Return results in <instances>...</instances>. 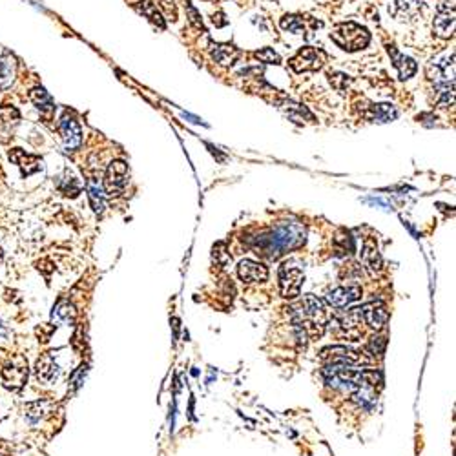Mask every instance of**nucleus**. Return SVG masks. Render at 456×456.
Returning a JSON list of instances; mask_svg holds the SVG:
<instances>
[{
  "mask_svg": "<svg viewBox=\"0 0 456 456\" xmlns=\"http://www.w3.org/2000/svg\"><path fill=\"white\" fill-rule=\"evenodd\" d=\"M305 236L307 230L303 225L287 221V223L274 227L269 232L260 234L254 239V247L267 258H278L285 250L296 249V247L305 243Z\"/></svg>",
  "mask_w": 456,
  "mask_h": 456,
  "instance_id": "f257e3e1",
  "label": "nucleus"
},
{
  "mask_svg": "<svg viewBox=\"0 0 456 456\" xmlns=\"http://www.w3.org/2000/svg\"><path fill=\"white\" fill-rule=\"evenodd\" d=\"M294 316V325L298 331V336H323L327 325H329V312L325 309V301L318 300L316 296L307 294L303 301L292 309Z\"/></svg>",
  "mask_w": 456,
  "mask_h": 456,
  "instance_id": "f03ea898",
  "label": "nucleus"
},
{
  "mask_svg": "<svg viewBox=\"0 0 456 456\" xmlns=\"http://www.w3.org/2000/svg\"><path fill=\"white\" fill-rule=\"evenodd\" d=\"M331 39L345 52H358L371 42V33L356 22H343L331 33Z\"/></svg>",
  "mask_w": 456,
  "mask_h": 456,
  "instance_id": "7ed1b4c3",
  "label": "nucleus"
},
{
  "mask_svg": "<svg viewBox=\"0 0 456 456\" xmlns=\"http://www.w3.org/2000/svg\"><path fill=\"white\" fill-rule=\"evenodd\" d=\"M320 358L327 362V365H343V367H353V365H362V363H371V358L362 351H354L345 345H334V347H325L320 353Z\"/></svg>",
  "mask_w": 456,
  "mask_h": 456,
  "instance_id": "20e7f679",
  "label": "nucleus"
},
{
  "mask_svg": "<svg viewBox=\"0 0 456 456\" xmlns=\"http://www.w3.org/2000/svg\"><path fill=\"white\" fill-rule=\"evenodd\" d=\"M28 380V360L21 354L11 356L2 367V382L8 389L21 391Z\"/></svg>",
  "mask_w": 456,
  "mask_h": 456,
  "instance_id": "39448f33",
  "label": "nucleus"
},
{
  "mask_svg": "<svg viewBox=\"0 0 456 456\" xmlns=\"http://www.w3.org/2000/svg\"><path fill=\"white\" fill-rule=\"evenodd\" d=\"M327 61V55L318 48H303L291 59V68L296 73L318 72L322 70Z\"/></svg>",
  "mask_w": 456,
  "mask_h": 456,
  "instance_id": "423d86ee",
  "label": "nucleus"
},
{
  "mask_svg": "<svg viewBox=\"0 0 456 456\" xmlns=\"http://www.w3.org/2000/svg\"><path fill=\"white\" fill-rule=\"evenodd\" d=\"M303 280H305L303 270L298 269V267H292V265H289V263L283 265V267L280 269L281 296L287 298V300H294V298H298L301 292Z\"/></svg>",
  "mask_w": 456,
  "mask_h": 456,
  "instance_id": "0eeeda50",
  "label": "nucleus"
},
{
  "mask_svg": "<svg viewBox=\"0 0 456 456\" xmlns=\"http://www.w3.org/2000/svg\"><path fill=\"white\" fill-rule=\"evenodd\" d=\"M128 177H130V170L125 161L110 163L106 176H104V192L110 196H119L128 185Z\"/></svg>",
  "mask_w": 456,
  "mask_h": 456,
  "instance_id": "6e6552de",
  "label": "nucleus"
},
{
  "mask_svg": "<svg viewBox=\"0 0 456 456\" xmlns=\"http://www.w3.org/2000/svg\"><path fill=\"white\" fill-rule=\"evenodd\" d=\"M362 309L356 307V309H351L343 314L340 320L336 322V329L340 338L343 340H349V342H358L362 338Z\"/></svg>",
  "mask_w": 456,
  "mask_h": 456,
  "instance_id": "1a4fd4ad",
  "label": "nucleus"
},
{
  "mask_svg": "<svg viewBox=\"0 0 456 456\" xmlns=\"http://www.w3.org/2000/svg\"><path fill=\"white\" fill-rule=\"evenodd\" d=\"M453 2L455 0L444 2L436 10L433 30H435L436 37H440V39H451L455 35V4Z\"/></svg>",
  "mask_w": 456,
  "mask_h": 456,
  "instance_id": "9d476101",
  "label": "nucleus"
},
{
  "mask_svg": "<svg viewBox=\"0 0 456 456\" xmlns=\"http://www.w3.org/2000/svg\"><path fill=\"white\" fill-rule=\"evenodd\" d=\"M362 318L365 325H369L374 331H382L387 325L389 311L382 301H371V303L362 307Z\"/></svg>",
  "mask_w": 456,
  "mask_h": 456,
  "instance_id": "9b49d317",
  "label": "nucleus"
},
{
  "mask_svg": "<svg viewBox=\"0 0 456 456\" xmlns=\"http://www.w3.org/2000/svg\"><path fill=\"white\" fill-rule=\"evenodd\" d=\"M238 276L243 283H263L269 280V269L263 263L252 260H243L238 265Z\"/></svg>",
  "mask_w": 456,
  "mask_h": 456,
  "instance_id": "f8f14e48",
  "label": "nucleus"
},
{
  "mask_svg": "<svg viewBox=\"0 0 456 456\" xmlns=\"http://www.w3.org/2000/svg\"><path fill=\"white\" fill-rule=\"evenodd\" d=\"M59 130H61L64 146H66L68 150H77L81 143H83V132H81V126H79L77 121L66 114L61 119Z\"/></svg>",
  "mask_w": 456,
  "mask_h": 456,
  "instance_id": "ddd939ff",
  "label": "nucleus"
},
{
  "mask_svg": "<svg viewBox=\"0 0 456 456\" xmlns=\"http://www.w3.org/2000/svg\"><path fill=\"white\" fill-rule=\"evenodd\" d=\"M429 77L435 81V84H449L455 83V53L451 57H444L429 66Z\"/></svg>",
  "mask_w": 456,
  "mask_h": 456,
  "instance_id": "4468645a",
  "label": "nucleus"
},
{
  "mask_svg": "<svg viewBox=\"0 0 456 456\" xmlns=\"http://www.w3.org/2000/svg\"><path fill=\"white\" fill-rule=\"evenodd\" d=\"M362 296V287L351 285V287H338L334 291L327 294L325 301L334 309H343V307L351 305L353 301H356Z\"/></svg>",
  "mask_w": 456,
  "mask_h": 456,
  "instance_id": "2eb2a0df",
  "label": "nucleus"
},
{
  "mask_svg": "<svg viewBox=\"0 0 456 456\" xmlns=\"http://www.w3.org/2000/svg\"><path fill=\"white\" fill-rule=\"evenodd\" d=\"M59 374H61V369H59V365L55 363V360H53V354H42L35 367L37 380H39L41 384H53V382L59 378Z\"/></svg>",
  "mask_w": 456,
  "mask_h": 456,
  "instance_id": "dca6fc26",
  "label": "nucleus"
},
{
  "mask_svg": "<svg viewBox=\"0 0 456 456\" xmlns=\"http://www.w3.org/2000/svg\"><path fill=\"white\" fill-rule=\"evenodd\" d=\"M363 267L371 276H376L382 270L384 263H382V256L378 252V245L374 239H367L362 249V256H360Z\"/></svg>",
  "mask_w": 456,
  "mask_h": 456,
  "instance_id": "f3484780",
  "label": "nucleus"
},
{
  "mask_svg": "<svg viewBox=\"0 0 456 456\" xmlns=\"http://www.w3.org/2000/svg\"><path fill=\"white\" fill-rule=\"evenodd\" d=\"M10 159L15 165H19V168L22 170V176H32L35 172L41 170V159L37 156H30L21 148H15L13 152H10Z\"/></svg>",
  "mask_w": 456,
  "mask_h": 456,
  "instance_id": "a211bd4d",
  "label": "nucleus"
},
{
  "mask_svg": "<svg viewBox=\"0 0 456 456\" xmlns=\"http://www.w3.org/2000/svg\"><path fill=\"white\" fill-rule=\"evenodd\" d=\"M30 101L35 104V108L41 112V115L46 121L52 119L53 112H55V104H53L52 95L48 94L44 88H33L30 92Z\"/></svg>",
  "mask_w": 456,
  "mask_h": 456,
  "instance_id": "6ab92c4d",
  "label": "nucleus"
},
{
  "mask_svg": "<svg viewBox=\"0 0 456 456\" xmlns=\"http://www.w3.org/2000/svg\"><path fill=\"white\" fill-rule=\"evenodd\" d=\"M389 55L393 57V64L394 68L398 70V75L402 81H407L416 73V63L411 57L404 55V53L396 52L393 46L389 48Z\"/></svg>",
  "mask_w": 456,
  "mask_h": 456,
  "instance_id": "aec40b11",
  "label": "nucleus"
},
{
  "mask_svg": "<svg viewBox=\"0 0 456 456\" xmlns=\"http://www.w3.org/2000/svg\"><path fill=\"white\" fill-rule=\"evenodd\" d=\"M365 117L374 123H391L398 117V112L394 108L393 104H371L365 112Z\"/></svg>",
  "mask_w": 456,
  "mask_h": 456,
  "instance_id": "412c9836",
  "label": "nucleus"
},
{
  "mask_svg": "<svg viewBox=\"0 0 456 456\" xmlns=\"http://www.w3.org/2000/svg\"><path fill=\"white\" fill-rule=\"evenodd\" d=\"M212 59L221 66H232L239 59V50L232 44H216L210 52Z\"/></svg>",
  "mask_w": 456,
  "mask_h": 456,
  "instance_id": "4be33fe9",
  "label": "nucleus"
},
{
  "mask_svg": "<svg viewBox=\"0 0 456 456\" xmlns=\"http://www.w3.org/2000/svg\"><path fill=\"white\" fill-rule=\"evenodd\" d=\"M15 81V61L6 53L0 59V90H8Z\"/></svg>",
  "mask_w": 456,
  "mask_h": 456,
  "instance_id": "5701e85b",
  "label": "nucleus"
},
{
  "mask_svg": "<svg viewBox=\"0 0 456 456\" xmlns=\"http://www.w3.org/2000/svg\"><path fill=\"white\" fill-rule=\"evenodd\" d=\"M88 197H90V205L94 208L95 214H103L104 208H106V203H104V192L101 185H99L95 179H90L88 181Z\"/></svg>",
  "mask_w": 456,
  "mask_h": 456,
  "instance_id": "b1692460",
  "label": "nucleus"
},
{
  "mask_svg": "<svg viewBox=\"0 0 456 456\" xmlns=\"http://www.w3.org/2000/svg\"><path fill=\"white\" fill-rule=\"evenodd\" d=\"M137 10H139L141 13L152 22V24H156V26L159 28H165V21H163L161 13H159V10H157V6L154 4V2H150V0H143V2L137 6Z\"/></svg>",
  "mask_w": 456,
  "mask_h": 456,
  "instance_id": "393cba45",
  "label": "nucleus"
},
{
  "mask_svg": "<svg viewBox=\"0 0 456 456\" xmlns=\"http://www.w3.org/2000/svg\"><path fill=\"white\" fill-rule=\"evenodd\" d=\"M53 320L64 323H73L75 320V307L68 301H61L55 309H53Z\"/></svg>",
  "mask_w": 456,
  "mask_h": 456,
  "instance_id": "a878e982",
  "label": "nucleus"
},
{
  "mask_svg": "<svg viewBox=\"0 0 456 456\" xmlns=\"http://www.w3.org/2000/svg\"><path fill=\"white\" fill-rule=\"evenodd\" d=\"M57 187L64 196L75 197L79 192H81V185H79V181L73 176H70L68 172L64 174V177H61V181H59Z\"/></svg>",
  "mask_w": 456,
  "mask_h": 456,
  "instance_id": "bb28decb",
  "label": "nucleus"
},
{
  "mask_svg": "<svg viewBox=\"0 0 456 456\" xmlns=\"http://www.w3.org/2000/svg\"><path fill=\"white\" fill-rule=\"evenodd\" d=\"M281 28L291 33H303L305 32V21L300 15H285L281 19Z\"/></svg>",
  "mask_w": 456,
  "mask_h": 456,
  "instance_id": "cd10ccee",
  "label": "nucleus"
},
{
  "mask_svg": "<svg viewBox=\"0 0 456 456\" xmlns=\"http://www.w3.org/2000/svg\"><path fill=\"white\" fill-rule=\"evenodd\" d=\"M285 112L289 114V117H291V119L296 121V123H301V121L305 119V117L309 121H314V117H312L311 112H309L305 106H301V104L287 103L285 104Z\"/></svg>",
  "mask_w": 456,
  "mask_h": 456,
  "instance_id": "c85d7f7f",
  "label": "nucleus"
},
{
  "mask_svg": "<svg viewBox=\"0 0 456 456\" xmlns=\"http://www.w3.org/2000/svg\"><path fill=\"white\" fill-rule=\"evenodd\" d=\"M254 57L265 64H280L281 63V57L274 52V50H272V48H263V50H260V52L254 53Z\"/></svg>",
  "mask_w": 456,
  "mask_h": 456,
  "instance_id": "c756f323",
  "label": "nucleus"
},
{
  "mask_svg": "<svg viewBox=\"0 0 456 456\" xmlns=\"http://www.w3.org/2000/svg\"><path fill=\"white\" fill-rule=\"evenodd\" d=\"M385 345H387V340L384 336H373L369 340L365 351L373 354V356H380V354H384Z\"/></svg>",
  "mask_w": 456,
  "mask_h": 456,
  "instance_id": "7c9ffc66",
  "label": "nucleus"
},
{
  "mask_svg": "<svg viewBox=\"0 0 456 456\" xmlns=\"http://www.w3.org/2000/svg\"><path fill=\"white\" fill-rule=\"evenodd\" d=\"M329 77H331L329 79L331 84L336 90H345L349 86V83H351V79H349L347 75H343V73H331Z\"/></svg>",
  "mask_w": 456,
  "mask_h": 456,
  "instance_id": "2f4dec72",
  "label": "nucleus"
},
{
  "mask_svg": "<svg viewBox=\"0 0 456 456\" xmlns=\"http://www.w3.org/2000/svg\"><path fill=\"white\" fill-rule=\"evenodd\" d=\"M161 10L165 11V15L168 17V21H176L177 19V10L174 0H161Z\"/></svg>",
  "mask_w": 456,
  "mask_h": 456,
  "instance_id": "473e14b6",
  "label": "nucleus"
},
{
  "mask_svg": "<svg viewBox=\"0 0 456 456\" xmlns=\"http://www.w3.org/2000/svg\"><path fill=\"white\" fill-rule=\"evenodd\" d=\"M187 13H188V17H190V24L196 26L197 30H203V22H201V19H199V13H197L196 8H194L190 2H187Z\"/></svg>",
  "mask_w": 456,
  "mask_h": 456,
  "instance_id": "72a5a7b5",
  "label": "nucleus"
},
{
  "mask_svg": "<svg viewBox=\"0 0 456 456\" xmlns=\"http://www.w3.org/2000/svg\"><path fill=\"white\" fill-rule=\"evenodd\" d=\"M6 336H8V329H6V325L2 323V320H0V342L6 340Z\"/></svg>",
  "mask_w": 456,
  "mask_h": 456,
  "instance_id": "f704fd0d",
  "label": "nucleus"
},
{
  "mask_svg": "<svg viewBox=\"0 0 456 456\" xmlns=\"http://www.w3.org/2000/svg\"><path fill=\"white\" fill-rule=\"evenodd\" d=\"M0 258H2V252H0Z\"/></svg>",
  "mask_w": 456,
  "mask_h": 456,
  "instance_id": "c9c22d12",
  "label": "nucleus"
}]
</instances>
